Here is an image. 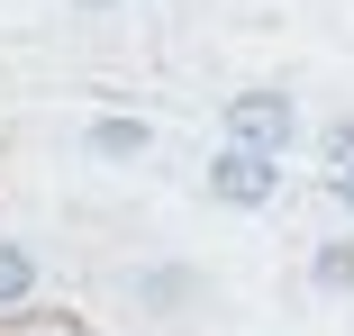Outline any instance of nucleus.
I'll return each instance as SVG.
<instances>
[{
  "label": "nucleus",
  "instance_id": "obj_1",
  "mask_svg": "<svg viewBox=\"0 0 354 336\" xmlns=\"http://www.w3.org/2000/svg\"><path fill=\"white\" fill-rule=\"evenodd\" d=\"M218 127H227V146H245V155H291L300 146V100L281 91V82H245L218 109Z\"/></svg>",
  "mask_w": 354,
  "mask_h": 336
},
{
  "label": "nucleus",
  "instance_id": "obj_2",
  "mask_svg": "<svg viewBox=\"0 0 354 336\" xmlns=\"http://www.w3.org/2000/svg\"><path fill=\"white\" fill-rule=\"evenodd\" d=\"M200 191L218 200V209H272L281 200V155H245V146H218L200 173Z\"/></svg>",
  "mask_w": 354,
  "mask_h": 336
},
{
  "label": "nucleus",
  "instance_id": "obj_3",
  "mask_svg": "<svg viewBox=\"0 0 354 336\" xmlns=\"http://www.w3.org/2000/svg\"><path fill=\"white\" fill-rule=\"evenodd\" d=\"M155 146H164V127L136 118V109H100V118L82 127V155H91V164H146Z\"/></svg>",
  "mask_w": 354,
  "mask_h": 336
},
{
  "label": "nucleus",
  "instance_id": "obj_4",
  "mask_svg": "<svg viewBox=\"0 0 354 336\" xmlns=\"http://www.w3.org/2000/svg\"><path fill=\"white\" fill-rule=\"evenodd\" d=\"M200 300H209V282L191 263H146V273H136V309H155V318H191Z\"/></svg>",
  "mask_w": 354,
  "mask_h": 336
},
{
  "label": "nucleus",
  "instance_id": "obj_5",
  "mask_svg": "<svg viewBox=\"0 0 354 336\" xmlns=\"http://www.w3.org/2000/svg\"><path fill=\"white\" fill-rule=\"evenodd\" d=\"M37 273H46V263H37V245H28V236H0V318L37 300Z\"/></svg>",
  "mask_w": 354,
  "mask_h": 336
},
{
  "label": "nucleus",
  "instance_id": "obj_6",
  "mask_svg": "<svg viewBox=\"0 0 354 336\" xmlns=\"http://www.w3.org/2000/svg\"><path fill=\"white\" fill-rule=\"evenodd\" d=\"M309 282L336 291V300H354V236H318L309 245Z\"/></svg>",
  "mask_w": 354,
  "mask_h": 336
},
{
  "label": "nucleus",
  "instance_id": "obj_7",
  "mask_svg": "<svg viewBox=\"0 0 354 336\" xmlns=\"http://www.w3.org/2000/svg\"><path fill=\"white\" fill-rule=\"evenodd\" d=\"M318 164H327V182H354V109H336L318 127Z\"/></svg>",
  "mask_w": 354,
  "mask_h": 336
},
{
  "label": "nucleus",
  "instance_id": "obj_8",
  "mask_svg": "<svg viewBox=\"0 0 354 336\" xmlns=\"http://www.w3.org/2000/svg\"><path fill=\"white\" fill-rule=\"evenodd\" d=\"M73 10H91V19H100V10H118V0H73Z\"/></svg>",
  "mask_w": 354,
  "mask_h": 336
}]
</instances>
